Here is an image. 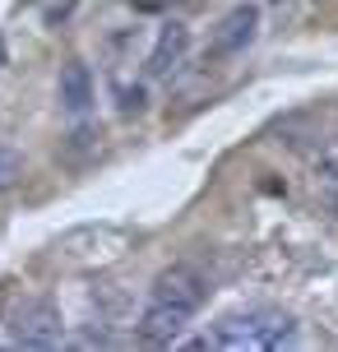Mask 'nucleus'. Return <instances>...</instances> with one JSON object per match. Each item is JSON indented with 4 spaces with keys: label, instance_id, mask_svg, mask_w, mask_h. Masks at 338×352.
<instances>
[{
    "label": "nucleus",
    "instance_id": "39448f33",
    "mask_svg": "<svg viewBox=\"0 0 338 352\" xmlns=\"http://www.w3.org/2000/svg\"><path fill=\"white\" fill-rule=\"evenodd\" d=\"M56 93H60L65 116H70V121H84V116H89V107H93V74H89V65L70 60V65L60 70V84H56Z\"/></svg>",
    "mask_w": 338,
    "mask_h": 352
},
{
    "label": "nucleus",
    "instance_id": "423d86ee",
    "mask_svg": "<svg viewBox=\"0 0 338 352\" xmlns=\"http://www.w3.org/2000/svg\"><path fill=\"white\" fill-rule=\"evenodd\" d=\"M185 47H190V33H185V23H167V28L158 33V47H153V56H148V74H153V79L172 74V70L181 65Z\"/></svg>",
    "mask_w": 338,
    "mask_h": 352
},
{
    "label": "nucleus",
    "instance_id": "f257e3e1",
    "mask_svg": "<svg viewBox=\"0 0 338 352\" xmlns=\"http://www.w3.org/2000/svg\"><path fill=\"white\" fill-rule=\"evenodd\" d=\"M204 297H209V283L199 269L190 264H172L153 278V292L144 301L139 316V338L144 343H177L181 329L204 311Z\"/></svg>",
    "mask_w": 338,
    "mask_h": 352
},
{
    "label": "nucleus",
    "instance_id": "f03ea898",
    "mask_svg": "<svg viewBox=\"0 0 338 352\" xmlns=\"http://www.w3.org/2000/svg\"><path fill=\"white\" fill-rule=\"evenodd\" d=\"M292 343H297V320L273 306H250V311L223 316L209 338V348L223 352H283Z\"/></svg>",
    "mask_w": 338,
    "mask_h": 352
},
{
    "label": "nucleus",
    "instance_id": "0eeeda50",
    "mask_svg": "<svg viewBox=\"0 0 338 352\" xmlns=\"http://www.w3.org/2000/svg\"><path fill=\"white\" fill-rule=\"evenodd\" d=\"M19 176H23V158H19L10 144H0V195H5V190H14V186H19Z\"/></svg>",
    "mask_w": 338,
    "mask_h": 352
},
{
    "label": "nucleus",
    "instance_id": "20e7f679",
    "mask_svg": "<svg viewBox=\"0 0 338 352\" xmlns=\"http://www.w3.org/2000/svg\"><path fill=\"white\" fill-rule=\"evenodd\" d=\"M255 28H260V10H255V5L227 10V14L218 19L214 37H209V56H214V60H227V56L246 52L250 42H255Z\"/></svg>",
    "mask_w": 338,
    "mask_h": 352
},
{
    "label": "nucleus",
    "instance_id": "7ed1b4c3",
    "mask_svg": "<svg viewBox=\"0 0 338 352\" xmlns=\"http://www.w3.org/2000/svg\"><path fill=\"white\" fill-rule=\"evenodd\" d=\"M10 334H14V343H23V348H60L65 343V320H60V311H56L52 301H23V306H14V316H10Z\"/></svg>",
    "mask_w": 338,
    "mask_h": 352
}]
</instances>
